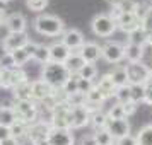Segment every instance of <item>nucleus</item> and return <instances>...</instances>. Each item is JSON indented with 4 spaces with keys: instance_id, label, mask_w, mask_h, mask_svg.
Returning a JSON list of instances; mask_svg holds the SVG:
<instances>
[{
    "instance_id": "obj_1",
    "label": "nucleus",
    "mask_w": 152,
    "mask_h": 145,
    "mask_svg": "<svg viewBox=\"0 0 152 145\" xmlns=\"http://www.w3.org/2000/svg\"><path fill=\"white\" fill-rule=\"evenodd\" d=\"M70 74L67 67L63 63H53L50 62L46 65H43L41 70V80L46 82L51 89H62L63 84L70 79Z\"/></svg>"
},
{
    "instance_id": "obj_2",
    "label": "nucleus",
    "mask_w": 152,
    "mask_h": 145,
    "mask_svg": "<svg viewBox=\"0 0 152 145\" xmlns=\"http://www.w3.org/2000/svg\"><path fill=\"white\" fill-rule=\"evenodd\" d=\"M34 29L43 36H50V38H56L62 36L65 31V24L60 17L51 14H39L34 19Z\"/></svg>"
},
{
    "instance_id": "obj_3",
    "label": "nucleus",
    "mask_w": 152,
    "mask_h": 145,
    "mask_svg": "<svg viewBox=\"0 0 152 145\" xmlns=\"http://www.w3.org/2000/svg\"><path fill=\"white\" fill-rule=\"evenodd\" d=\"M12 109L15 113L17 121L28 126L38 121V104L34 101H14Z\"/></svg>"
},
{
    "instance_id": "obj_4",
    "label": "nucleus",
    "mask_w": 152,
    "mask_h": 145,
    "mask_svg": "<svg viewBox=\"0 0 152 145\" xmlns=\"http://www.w3.org/2000/svg\"><path fill=\"white\" fill-rule=\"evenodd\" d=\"M50 128H62V130H72V114L70 106L67 103L56 104L50 111Z\"/></svg>"
},
{
    "instance_id": "obj_5",
    "label": "nucleus",
    "mask_w": 152,
    "mask_h": 145,
    "mask_svg": "<svg viewBox=\"0 0 152 145\" xmlns=\"http://www.w3.org/2000/svg\"><path fill=\"white\" fill-rule=\"evenodd\" d=\"M28 75L21 67H14L9 70H2L0 68V87L2 89H14L15 85L26 82Z\"/></svg>"
},
{
    "instance_id": "obj_6",
    "label": "nucleus",
    "mask_w": 152,
    "mask_h": 145,
    "mask_svg": "<svg viewBox=\"0 0 152 145\" xmlns=\"http://www.w3.org/2000/svg\"><path fill=\"white\" fill-rule=\"evenodd\" d=\"M91 28H92V33L96 36L110 38V36L116 31V22L113 21L110 15L97 14V15H94V19L91 22Z\"/></svg>"
},
{
    "instance_id": "obj_7",
    "label": "nucleus",
    "mask_w": 152,
    "mask_h": 145,
    "mask_svg": "<svg viewBox=\"0 0 152 145\" xmlns=\"http://www.w3.org/2000/svg\"><path fill=\"white\" fill-rule=\"evenodd\" d=\"M101 56L108 63H120L125 58V44L116 41H110L101 46Z\"/></svg>"
},
{
    "instance_id": "obj_8",
    "label": "nucleus",
    "mask_w": 152,
    "mask_h": 145,
    "mask_svg": "<svg viewBox=\"0 0 152 145\" xmlns=\"http://www.w3.org/2000/svg\"><path fill=\"white\" fill-rule=\"evenodd\" d=\"M29 43V38L26 33H9L2 39V50L4 53H14L15 50L24 48Z\"/></svg>"
},
{
    "instance_id": "obj_9",
    "label": "nucleus",
    "mask_w": 152,
    "mask_h": 145,
    "mask_svg": "<svg viewBox=\"0 0 152 145\" xmlns=\"http://www.w3.org/2000/svg\"><path fill=\"white\" fill-rule=\"evenodd\" d=\"M125 68H126V75H128V84H144L152 72L147 65H144L140 62L128 63Z\"/></svg>"
},
{
    "instance_id": "obj_10",
    "label": "nucleus",
    "mask_w": 152,
    "mask_h": 145,
    "mask_svg": "<svg viewBox=\"0 0 152 145\" xmlns=\"http://www.w3.org/2000/svg\"><path fill=\"white\" fill-rule=\"evenodd\" d=\"M62 43L70 50V51H72V53H79V50L82 48V44L86 41H84V34H82V33H80L79 29L72 28V29L63 31Z\"/></svg>"
},
{
    "instance_id": "obj_11",
    "label": "nucleus",
    "mask_w": 152,
    "mask_h": 145,
    "mask_svg": "<svg viewBox=\"0 0 152 145\" xmlns=\"http://www.w3.org/2000/svg\"><path fill=\"white\" fill-rule=\"evenodd\" d=\"M50 145H74V133L72 130H62V128H50L48 137Z\"/></svg>"
},
{
    "instance_id": "obj_12",
    "label": "nucleus",
    "mask_w": 152,
    "mask_h": 145,
    "mask_svg": "<svg viewBox=\"0 0 152 145\" xmlns=\"http://www.w3.org/2000/svg\"><path fill=\"white\" fill-rule=\"evenodd\" d=\"M106 130L110 131V135L115 140H118V138H123L126 135H130V123H128L126 118H123V119H110L108 118Z\"/></svg>"
},
{
    "instance_id": "obj_13",
    "label": "nucleus",
    "mask_w": 152,
    "mask_h": 145,
    "mask_svg": "<svg viewBox=\"0 0 152 145\" xmlns=\"http://www.w3.org/2000/svg\"><path fill=\"white\" fill-rule=\"evenodd\" d=\"M116 28H120L126 34H132L133 31L142 28V21L137 14H120L116 19Z\"/></svg>"
},
{
    "instance_id": "obj_14",
    "label": "nucleus",
    "mask_w": 152,
    "mask_h": 145,
    "mask_svg": "<svg viewBox=\"0 0 152 145\" xmlns=\"http://www.w3.org/2000/svg\"><path fill=\"white\" fill-rule=\"evenodd\" d=\"M70 114H72V130L86 126L91 119V111L84 104H80V106H70Z\"/></svg>"
},
{
    "instance_id": "obj_15",
    "label": "nucleus",
    "mask_w": 152,
    "mask_h": 145,
    "mask_svg": "<svg viewBox=\"0 0 152 145\" xmlns=\"http://www.w3.org/2000/svg\"><path fill=\"white\" fill-rule=\"evenodd\" d=\"M50 131V123H45L41 119H38L36 123L29 125L28 126V137L33 140V142H41V140H46Z\"/></svg>"
},
{
    "instance_id": "obj_16",
    "label": "nucleus",
    "mask_w": 152,
    "mask_h": 145,
    "mask_svg": "<svg viewBox=\"0 0 152 145\" xmlns=\"http://www.w3.org/2000/svg\"><path fill=\"white\" fill-rule=\"evenodd\" d=\"M79 55L82 56L86 63H96L101 58V46L97 43H84L82 48L79 50Z\"/></svg>"
},
{
    "instance_id": "obj_17",
    "label": "nucleus",
    "mask_w": 152,
    "mask_h": 145,
    "mask_svg": "<svg viewBox=\"0 0 152 145\" xmlns=\"http://www.w3.org/2000/svg\"><path fill=\"white\" fill-rule=\"evenodd\" d=\"M31 87H33V101L34 103H43L55 90V89H51L46 82H43L41 79L39 80H31Z\"/></svg>"
},
{
    "instance_id": "obj_18",
    "label": "nucleus",
    "mask_w": 152,
    "mask_h": 145,
    "mask_svg": "<svg viewBox=\"0 0 152 145\" xmlns=\"http://www.w3.org/2000/svg\"><path fill=\"white\" fill-rule=\"evenodd\" d=\"M5 28L9 33H26V17L19 12H14L5 17Z\"/></svg>"
},
{
    "instance_id": "obj_19",
    "label": "nucleus",
    "mask_w": 152,
    "mask_h": 145,
    "mask_svg": "<svg viewBox=\"0 0 152 145\" xmlns=\"http://www.w3.org/2000/svg\"><path fill=\"white\" fill-rule=\"evenodd\" d=\"M70 51L62 41L58 43H53L51 46H50V62L53 63H65V60L70 56Z\"/></svg>"
},
{
    "instance_id": "obj_20",
    "label": "nucleus",
    "mask_w": 152,
    "mask_h": 145,
    "mask_svg": "<svg viewBox=\"0 0 152 145\" xmlns=\"http://www.w3.org/2000/svg\"><path fill=\"white\" fill-rule=\"evenodd\" d=\"M12 99L14 101H33V87H31V80L15 85L12 89Z\"/></svg>"
},
{
    "instance_id": "obj_21",
    "label": "nucleus",
    "mask_w": 152,
    "mask_h": 145,
    "mask_svg": "<svg viewBox=\"0 0 152 145\" xmlns=\"http://www.w3.org/2000/svg\"><path fill=\"white\" fill-rule=\"evenodd\" d=\"M104 101H106V97H104L103 94L96 89V87H92V89L86 94V103H84V106H86L91 113H94V111L99 109L97 106H101Z\"/></svg>"
},
{
    "instance_id": "obj_22",
    "label": "nucleus",
    "mask_w": 152,
    "mask_h": 145,
    "mask_svg": "<svg viewBox=\"0 0 152 145\" xmlns=\"http://www.w3.org/2000/svg\"><path fill=\"white\" fill-rule=\"evenodd\" d=\"M94 87H96L104 97L115 96V90H116V85H115V82H113V79H111L110 74H106V75L101 77L99 82H97V85H94Z\"/></svg>"
},
{
    "instance_id": "obj_23",
    "label": "nucleus",
    "mask_w": 152,
    "mask_h": 145,
    "mask_svg": "<svg viewBox=\"0 0 152 145\" xmlns=\"http://www.w3.org/2000/svg\"><path fill=\"white\" fill-rule=\"evenodd\" d=\"M125 58L128 60V63H137L144 58V46H138L133 43L125 44Z\"/></svg>"
},
{
    "instance_id": "obj_24",
    "label": "nucleus",
    "mask_w": 152,
    "mask_h": 145,
    "mask_svg": "<svg viewBox=\"0 0 152 145\" xmlns=\"http://www.w3.org/2000/svg\"><path fill=\"white\" fill-rule=\"evenodd\" d=\"M63 65L67 67V70H69L72 75H77V74H79V70L86 65V62L82 60V56L79 55V53H70V56L65 60Z\"/></svg>"
},
{
    "instance_id": "obj_25",
    "label": "nucleus",
    "mask_w": 152,
    "mask_h": 145,
    "mask_svg": "<svg viewBox=\"0 0 152 145\" xmlns=\"http://www.w3.org/2000/svg\"><path fill=\"white\" fill-rule=\"evenodd\" d=\"M89 123L92 125V128H94V130L106 128V123H108V114H106V113H103L101 109L94 111V113H91Z\"/></svg>"
},
{
    "instance_id": "obj_26",
    "label": "nucleus",
    "mask_w": 152,
    "mask_h": 145,
    "mask_svg": "<svg viewBox=\"0 0 152 145\" xmlns=\"http://www.w3.org/2000/svg\"><path fill=\"white\" fill-rule=\"evenodd\" d=\"M113 82L116 87H123V85H128V75H126V68L125 67H116L110 74Z\"/></svg>"
},
{
    "instance_id": "obj_27",
    "label": "nucleus",
    "mask_w": 152,
    "mask_h": 145,
    "mask_svg": "<svg viewBox=\"0 0 152 145\" xmlns=\"http://www.w3.org/2000/svg\"><path fill=\"white\" fill-rule=\"evenodd\" d=\"M94 140H96V145H115V138L110 135V131L106 128H101V130H94Z\"/></svg>"
},
{
    "instance_id": "obj_28",
    "label": "nucleus",
    "mask_w": 152,
    "mask_h": 145,
    "mask_svg": "<svg viewBox=\"0 0 152 145\" xmlns=\"http://www.w3.org/2000/svg\"><path fill=\"white\" fill-rule=\"evenodd\" d=\"M14 123H17V118H15V113L12 108H2L0 111V125L10 128Z\"/></svg>"
},
{
    "instance_id": "obj_29",
    "label": "nucleus",
    "mask_w": 152,
    "mask_h": 145,
    "mask_svg": "<svg viewBox=\"0 0 152 145\" xmlns=\"http://www.w3.org/2000/svg\"><path fill=\"white\" fill-rule=\"evenodd\" d=\"M137 145H152V125H145L140 128L137 137Z\"/></svg>"
},
{
    "instance_id": "obj_30",
    "label": "nucleus",
    "mask_w": 152,
    "mask_h": 145,
    "mask_svg": "<svg viewBox=\"0 0 152 145\" xmlns=\"http://www.w3.org/2000/svg\"><path fill=\"white\" fill-rule=\"evenodd\" d=\"M142 29L147 33V44H152V7L147 9L142 17Z\"/></svg>"
},
{
    "instance_id": "obj_31",
    "label": "nucleus",
    "mask_w": 152,
    "mask_h": 145,
    "mask_svg": "<svg viewBox=\"0 0 152 145\" xmlns=\"http://www.w3.org/2000/svg\"><path fill=\"white\" fill-rule=\"evenodd\" d=\"M33 58H34L38 63H41V65L50 63V46H46V44H38V48H36Z\"/></svg>"
},
{
    "instance_id": "obj_32",
    "label": "nucleus",
    "mask_w": 152,
    "mask_h": 145,
    "mask_svg": "<svg viewBox=\"0 0 152 145\" xmlns=\"http://www.w3.org/2000/svg\"><path fill=\"white\" fill-rule=\"evenodd\" d=\"M130 85V97H132V103H144V85L142 84H128Z\"/></svg>"
},
{
    "instance_id": "obj_33",
    "label": "nucleus",
    "mask_w": 152,
    "mask_h": 145,
    "mask_svg": "<svg viewBox=\"0 0 152 145\" xmlns=\"http://www.w3.org/2000/svg\"><path fill=\"white\" fill-rule=\"evenodd\" d=\"M115 97H116L118 104H126V103H132V97H130V85L116 87V90H115Z\"/></svg>"
},
{
    "instance_id": "obj_34",
    "label": "nucleus",
    "mask_w": 152,
    "mask_h": 145,
    "mask_svg": "<svg viewBox=\"0 0 152 145\" xmlns=\"http://www.w3.org/2000/svg\"><path fill=\"white\" fill-rule=\"evenodd\" d=\"M96 75H97V68H96L94 63H86L82 68L79 70V74H77V77H80V79H87V80H92Z\"/></svg>"
},
{
    "instance_id": "obj_35",
    "label": "nucleus",
    "mask_w": 152,
    "mask_h": 145,
    "mask_svg": "<svg viewBox=\"0 0 152 145\" xmlns=\"http://www.w3.org/2000/svg\"><path fill=\"white\" fill-rule=\"evenodd\" d=\"M10 55H12V58H14L15 67H22V65H24V63L28 62L29 58H31V55H29L28 51H26V48L15 50L14 53H10Z\"/></svg>"
},
{
    "instance_id": "obj_36",
    "label": "nucleus",
    "mask_w": 152,
    "mask_h": 145,
    "mask_svg": "<svg viewBox=\"0 0 152 145\" xmlns=\"http://www.w3.org/2000/svg\"><path fill=\"white\" fill-rule=\"evenodd\" d=\"M118 9H120L121 14H135L138 10V4L135 0H123V2L118 5Z\"/></svg>"
},
{
    "instance_id": "obj_37",
    "label": "nucleus",
    "mask_w": 152,
    "mask_h": 145,
    "mask_svg": "<svg viewBox=\"0 0 152 145\" xmlns=\"http://www.w3.org/2000/svg\"><path fill=\"white\" fill-rule=\"evenodd\" d=\"M77 80H79V77L77 75H70V79L63 84L62 90L67 94V96H72V94H75L77 92Z\"/></svg>"
},
{
    "instance_id": "obj_38",
    "label": "nucleus",
    "mask_w": 152,
    "mask_h": 145,
    "mask_svg": "<svg viewBox=\"0 0 152 145\" xmlns=\"http://www.w3.org/2000/svg\"><path fill=\"white\" fill-rule=\"evenodd\" d=\"M106 114H108L110 119H123V118H126L125 116V111H123V106L118 104V103L115 104V106H111L110 111H108Z\"/></svg>"
},
{
    "instance_id": "obj_39",
    "label": "nucleus",
    "mask_w": 152,
    "mask_h": 145,
    "mask_svg": "<svg viewBox=\"0 0 152 145\" xmlns=\"http://www.w3.org/2000/svg\"><path fill=\"white\" fill-rule=\"evenodd\" d=\"M92 87H94V82H92V80H87V79H80V77H79V80H77V92H79V94L86 96Z\"/></svg>"
},
{
    "instance_id": "obj_40",
    "label": "nucleus",
    "mask_w": 152,
    "mask_h": 145,
    "mask_svg": "<svg viewBox=\"0 0 152 145\" xmlns=\"http://www.w3.org/2000/svg\"><path fill=\"white\" fill-rule=\"evenodd\" d=\"M26 133H28V125L21 123V121H17V123H14L10 126V135L14 138H21L22 135H26Z\"/></svg>"
},
{
    "instance_id": "obj_41",
    "label": "nucleus",
    "mask_w": 152,
    "mask_h": 145,
    "mask_svg": "<svg viewBox=\"0 0 152 145\" xmlns=\"http://www.w3.org/2000/svg\"><path fill=\"white\" fill-rule=\"evenodd\" d=\"M144 103L147 104H152V72H151V75L147 77V80H145L144 84Z\"/></svg>"
},
{
    "instance_id": "obj_42",
    "label": "nucleus",
    "mask_w": 152,
    "mask_h": 145,
    "mask_svg": "<svg viewBox=\"0 0 152 145\" xmlns=\"http://www.w3.org/2000/svg\"><path fill=\"white\" fill-rule=\"evenodd\" d=\"M26 4H28V7L31 10H34V12H41L46 9L48 5V0H26Z\"/></svg>"
},
{
    "instance_id": "obj_43",
    "label": "nucleus",
    "mask_w": 152,
    "mask_h": 145,
    "mask_svg": "<svg viewBox=\"0 0 152 145\" xmlns=\"http://www.w3.org/2000/svg\"><path fill=\"white\" fill-rule=\"evenodd\" d=\"M15 67V62L10 53H4L2 58H0V68L2 70H9V68H14Z\"/></svg>"
},
{
    "instance_id": "obj_44",
    "label": "nucleus",
    "mask_w": 152,
    "mask_h": 145,
    "mask_svg": "<svg viewBox=\"0 0 152 145\" xmlns=\"http://www.w3.org/2000/svg\"><path fill=\"white\" fill-rule=\"evenodd\" d=\"M115 145H137V138L133 137V135H126L123 138L115 140Z\"/></svg>"
},
{
    "instance_id": "obj_45",
    "label": "nucleus",
    "mask_w": 152,
    "mask_h": 145,
    "mask_svg": "<svg viewBox=\"0 0 152 145\" xmlns=\"http://www.w3.org/2000/svg\"><path fill=\"white\" fill-rule=\"evenodd\" d=\"M121 106H123L125 116H130L132 113H135V109H137V104L135 103H126V104H121Z\"/></svg>"
},
{
    "instance_id": "obj_46",
    "label": "nucleus",
    "mask_w": 152,
    "mask_h": 145,
    "mask_svg": "<svg viewBox=\"0 0 152 145\" xmlns=\"http://www.w3.org/2000/svg\"><path fill=\"white\" fill-rule=\"evenodd\" d=\"M10 137H12V135H10V128L0 125V142H4V140H7V138H10Z\"/></svg>"
},
{
    "instance_id": "obj_47",
    "label": "nucleus",
    "mask_w": 152,
    "mask_h": 145,
    "mask_svg": "<svg viewBox=\"0 0 152 145\" xmlns=\"http://www.w3.org/2000/svg\"><path fill=\"white\" fill-rule=\"evenodd\" d=\"M80 145H96L94 135H84V137L80 138Z\"/></svg>"
},
{
    "instance_id": "obj_48",
    "label": "nucleus",
    "mask_w": 152,
    "mask_h": 145,
    "mask_svg": "<svg viewBox=\"0 0 152 145\" xmlns=\"http://www.w3.org/2000/svg\"><path fill=\"white\" fill-rule=\"evenodd\" d=\"M0 145H17V140L14 137H10L7 140H4V142H0Z\"/></svg>"
},
{
    "instance_id": "obj_49",
    "label": "nucleus",
    "mask_w": 152,
    "mask_h": 145,
    "mask_svg": "<svg viewBox=\"0 0 152 145\" xmlns=\"http://www.w3.org/2000/svg\"><path fill=\"white\" fill-rule=\"evenodd\" d=\"M121 2H123V0H108V4H110L111 7H118Z\"/></svg>"
},
{
    "instance_id": "obj_50",
    "label": "nucleus",
    "mask_w": 152,
    "mask_h": 145,
    "mask_svg": "<svg viewBox=\"0 0 152 145\" xmlns=\"http://www.w3.org/2000/svg\"><path fill=\"white\" fill-rule=\"evenodd\" d=\"M5 17H7V15H5V12H2V10H0V28L5 24Z\"/></svg>"
},
{
    "instance_id": "obj_51",
    "label": "nucleus",
    "mask_w": 152,
    "mask_h": 145,
    "mask_svg": "<svg viewBox=\"0 0 152 145\" xmlns=\"http://www.w3.org/2000/svg\"><path fill=\"white\" fill-rule=\"evenodd\" d=\"M5 5H7V4H5V2H2V0H0V10H2V12H5Z\"/></svg>"
},
{
    "instance_id": "obj_52",
    "label": "nucleus",
    "mask_w": 152,
    "mask_h": 145,
    "mask_svg": "<svg viewBox=\"0 0 152 145\" xmlns=\"http://www.w3.org/2000/svg\"><path fill=\"white\" fill-rule=\"evenodd\" d=\"M2 2H5V4H7V2H10V0H2Z\"/></svg>"
},
{
    "instance_id": "obj_53",
    "label": "nucleus",
    "mask_w": 152,
    "mask_h": 145,
    "mask_svg": "<svg viewBox=\"0 0 152 145\" xmlns=\"http://www.w3.org/2000/svg\"><path fill=\"white\" fill-rule=\"evenodd\" d=\"M0 111H2V104H0Z\"/></svg>"
}]
</instances>
